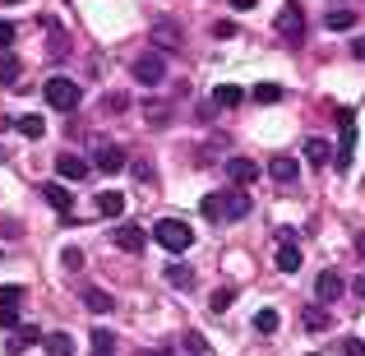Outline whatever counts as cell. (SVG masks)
I'll list each match as a JSON object with an SVG mask.
<instances>
[{"mask_svg": "<svg viewBox=\"0 0 365 356\" xmlns=\"http://www.w3.org/2000/svg\"><path fill=\"white\" fill-rule=\"evenodd\" d=\"M342 356H365V342L361 338H342Z\"/></svg>", "mask_w": 365, "mask_h": 356, "instance_id": "40", "label": "cell"}, {"mask_svg": "<svg viewBox=\"0 0 365 356\" xmlns=\"http://www.w3.org/2000/svg\"><path fill=\"white\" fill-rule=\"evenodd\" d=\"M180 342H185V352H195V356H208V352H213V342H208V338H204L199 329H190V333H185Z\"/></svg>", "mask_w": 365, "mask_h": 356, "instance_id": "30", "label": "cell"}, {"mask_svg": "<svg viewBox=\"0 0 365 356\" xmlns=\"http://www.w3.org/2000/svg\"><path fill=\"white\" fill-rule=\"evenodd\" d=\"M61 264L70 268V273H79V268H83V250H79V245H65V250H61Z\"/></svg>", "mask_w": 365, "mask_h": 356, "instance_id": "33", "label": "cell"}, {"mask_svg": "<svg viewBox=\"0 0 365 356\" xmlns=\"http://www.w3.org/2000/svg\"><path fill=\"white\" fill-rule=\"evenodd\" d=\"M213 37H236V24H232V19H217V24H213Z\"/></svg>", "mask_w": 365, "mask_h": 356, "instance_id": "41", "label": "cell"}, {"mask_svg": "<svg viewBox=\"0 0 365 356\" xmlns=\"http://www.w3.org/2000/svg\"><path fill=\"white\" fill-rule=\"evenodd\" d=\"M338 130H342V139H338V158H333V167L338 171H347L351 167V153H356V116H351L347 107H338Z\"/></svg>", "mask_w": 365, "mask_h": 356, "instance_id": "3", "label": "cell"}, {"mask_svg": "<svg viewBox=\"0 0 365 356\" xmlns=\"http://www.w3.org/2000/svg\"><path fill=\"white\" fill-rule=\"evenodd\" d=\"M56 176L61 180H83L88 176V162H83L79 153H61V158H56Z\"/></svg>", "mask_w": 365, "mask_h": 356, "instance_id": "13", "label": "cell"}, {"mask_svg": "<svg viewBox=\"0 0 365 356\" xmlns=\"http://www.w3.org/2000/svg\"><path fill=\"white\" fill-rule=\"evenodd\" d=\"M329 158H333L329 139H305V162H310V167H329Z\"/></svg>", "mask_w": 365, "mask_h": 356, "instance_id": "16", "label": "cell"}, {"mask_svg": "<svg viewBox=\"0 0 365 356\" xmlns=\"http://www.w3.org/2000/svg\"><path fill=\"white\" fill-rule=\"evenodd\" d=\"M0 329H19V305H0Z\"/></svg>", "mask_w": 365, "mask_h": 356, "instance_id": "38", "label": "cell"}, {"mask_svg": "<svg viewBox=\"0 0 365 356\" xmlns=\"http://www.w3.org/2000/svg\"><path fill=\"white\" fill-rule=\"evenodd\" d=\"M88 342H93V356H116V338H111L107 329H93Z\"/></svg>", "mask_w": 365, "mask_h": 356, "instance_id": "26", "label": "cell"}, {"mask_svg": "<svg viewBox=\"0 0 365 356\" xmlns=\"http://www.w3.org/2000/svg\"><path fill=\"white\" fill-rule=\"evenodd\" d=\"M143 356H176V352H162V347H158V352H143Z\"/></svg>", "mask_w": 365, "mask_h": 356, "instance_id": "46", "label": "cell"}, {"mask_svg": "<svg viewBox=\"0 0 365 356\" xmlns=\"http://www.w3.org/2000/svg\"><path fill=\"white\" fill-rule=\"evenodd\" d=\"M324 24H329V33H347V28H356V14L351 9H329Z\"/></svg>", "mask_w": 365, "mask_h": 356, "instance_id": "23", "label": "cell"}, {"mask_svg": "<svg viewBox=\"0 0 365 356\" xmlns=\"http://www.w3.org/2000/svg\"><path fill=\"white\" fill-rule=\"evenodd\" d=\"M134 180H139V185H158V171H153V162H134Z\"/></svg>", "mask_w": 365, "mask_h": 356, "instance_id": "34", "label": "cell"}, {"mask_svg": "<svg viewBox=\"0 0 365 356\" xmlns=\"http://www.w3.org/2000/svg\"><path fill=\"white\" fill-rule=\"evenodd\" d=\"M125 107H130L125 93H107V98H102V111H107V116H111V111H125Z\"/></svg>", "mask_w": 365, "mask_h": 356, "instance_id": "35", "label": "cell"}, {"mask_svg": "<svg viewBox=\"0 0 365 356\" xmlns=\"http://www.w3.org/2000/svg\"><path fill=\"white\" fill-rule=\"evenodd\" d=\"M351 292H356V301H365V273L356 278V283H351Z\"/></svg>", "mask_w": 365, "mask_h": 356, "instance_id": "43", "label": "cell"}, {"mask_svg": "<svg viewBox=\"0 0 365 356\" xmlns=\"http://www.w3.org/2000/svg\"><path fill=\"white\" fill-rule=\"evenodd\" d=\"M277 37H282V42H301L305 37V9L296 5V0H287V5L277 9Z\"/></svg>", "mask_w": 365, "mask_h": 356, "instance_id": "5", "label": "cell"}, {"mask_svg": "<svg viewBox=\"0 0 365 356\" xmlns=\"http://www.w3.org/2000/svg\"><path fill=\"white\" fill-rule=\"evenodd\" d=\"M342 292H347V283H342V278L333 273V268H324V273L314 278V301H319V305H333Z\"/></svg>", "mask_w": 365, "mask_h": 356, "instance_id": "8", "label": "cell"}, {"mask_svg": "<svg viewBox=\"0 0 365 356\" xmlns=\"http://www.w3.org/2000/svg\"><path fill=\"white\" fill-rule=\"evenodd\" d=\"M351 56H356V61H365V37H356V42H351Z\"/></svg>", "mask_w": 365, "mask_h": 356, "instance_id": "42", "label": "cell"}, {"mask_svg": "<svg viewBox=\"0 0 365 356\" xmlns=\"http://www.w3.org/2000/svg\"><path fill=\"white\" fill-rule=\"evenodd\" d=\"M83 305H88L93 315H107V310H111V305H116V301H111V296L102 292V287H88V292H83Z\"/></svg>", "mask_w": 365, "mask_h": 356, "instance_id": "24", "label": "cell"}, {"mask_svg": "<svg viewBox=\"0 0 365 356\" xmlns=\"http://www.w3.org/2000/svg\"><path fill=\"white\" fill-rule=\"evenodd\" d=\"M42 347L46 356H74V338L70 333H42Z\"/></svg>", "mask_w": 365, "mask_h": 356, "instance_id": "18", "label": "cell"}, {"mask_svg": "<svg viewBox=\"0 0 365 356\" xmlns=\"http://www.w3.org/2000/svg\"><path fill=\"white\" fill-rule=\"evenodd\" d=\"M148 42H158L162 51H176V46L185 42V33H180L176 19H153V24H148Z\"/></svg>", "mask_w": 365, "mask_h": 356, "instance_id": "6", "label": "cell"}, {"mask_svg": "<svg viewBox=\"0 0 365 356\" xmlns=\"http://www.w3.org/2000/svg\"><path fill=\"white\" fill-rule=\"evenodd\" d=\"M250 208H255V199H250L245 190H227V195H222V218H227V223L250 218Z\"/></svg>", "mask_w": 365, "mask_h": 356, "instance_id": "9", "label": "cell"}, {"mask_svg": "<svg viewBox=\"0 0 365 356\" xmlns=\"http://www.w3.org/2000/svg\"><path fill=\"white\" fill-rule=\"evenodd\" d=\"M116 250H125V255H139L143 245H148V232H143V227H134V223H125V227H116Z\"/></svg>", "mask_w": 365, "mask_h": 356, "instance_id": "11", "label": "cell"}, {"mask_svg": "<svg viewBox=\"0 0 365 356\" xmlns=\"http://www.w3.org/2000/svg\"><path fill=\"white\" fill-rule=\"evenodd\" d=\"M296 171H301V167H296V158H292V153H277V158H268V176H273L277 185H292V180H296Z\"/></svg>", "mask_w": 365, "mask_h": 356, "instance_id": "14", "label": "cell"}, {"mask_svg": "<svg viewBox=\"0 0 365 356\" xmlns=\"http://www.w3.org/2000/svg\"><path fill=\"white\" fill-rule=\"evenodd\" d=\"M148 125H153V130H167V125H171V107H153L148 111Z\"/></svg>", "mask_w": 365, "mask_h": 356, "instance_id": "36", "label": "cell"}, {"mask_svg": "<svg viewBox=\"0 0 365 356\" xmlns=\"http://www.w3.org/2000/svg\"><path fill=\"white\" fill-rule=\"evenodd\" d=\"M37 190H42V199H46V204H51L61 218L74 213V190L65 185V180H46V185H37Z\"/></svg>", "mask_w": 365, "mask_h": 356, "instance_id": "7", "label": "cell"}, {"mask_svg": "<svg viewBox=\"0 0 365 356\" xmlns=\"http://www.w3.org/2000/svg\"><path fill=\"white\" fill-rule=\"evenodd\" d=\"M277 324H282V320H277L273 305H264V310L255 315V333H277Z\"/></svg>", "mask_w": 365, "mask_h": 356, "instance_id": "29", "label": "cell"}, {"mask_svg": "<svg viewBox=\"0 0 365 356\" xmlns=\"http://www.w3.org/2000/svg\"><path fill=\"white\" fill-rule=\"evenodd\" d=\"M33 342H42V333H37L33 324H19V329H14V342H9V352H24V347H33Z\"/></svg>", "mask_w": 365, "mask_h": 356, "instance_id": "28", "label": "cell"}, {"mask_svg": "<svg viewBox=\"0 0 365 356\" xmlns=\"http://www.w3.org/2000/svg\"><path fill=\"white\" fill-rule=\"evenodd\" d=\"M98 213L120 218L125 213V195H120V190H102V195H98Z\"/></svg>", "mask_w": 365, "mask_h": 356, "instance_id": "19", "label": "cell"}, {"mask_svg": "<svg viewBox=\"0 0 365 356\" xmlns=\"http://www.w3.org/2000/svg\"><path fill=\"white\" fill-rule=\"evenodd\" d=\"M301 320H305V329H310V333H324V329L333 324L324 305H305V310H301Z\"/></svg>", "mask_w": 365, "mask_h": 356, "instance_id": "22", "label": "cell"}, {"mask_svg": "<svg viewBox=\"0 0 365 356\" xmlns=\"http://www.w3.org/2000/svg\"><path fill=\"white\" fill-rule=\"evenodd\" d=\"M153 240H158L167 255H185V250L195 245V227L180 223V218H158V223H153Z\"/></svg>", "mask_w": 365, "mask_h": 356, "instance_id": "1", "label": "cell"}, {"mask_svg": "<svg viewBox=\"0 0 365 356\" xmlns=\"http://www.w3.org/2000/svg\"><path fill=\"white\" fill-rule=\"evenodd\" d=\"M356 255L365 259V232H356Z\"/></svg>", "mask_w": 365, "mask_h": 356, "instance_id": "45", "label": "cell"}, {"mask_svg": "<svg viewBox=\"0 0 365 356\" xmlns=\"http://www.w3.org/2000/svg\"><path fill=\"white\" fill-rule=\"evenodd\" d=\"M19 301H24V287H19V283L0 287V305H19Z\"/></svg>", "mask_w": 365, "mask_h": 356, "instance_id": "37", "label": "cell"}, {"mask_svg": "<svg viewBox=\"0 0 365 356\" xmlns=\"http://www.w3.org/2000/svg\"><path fill=\"white\" fill-rule=\"evenodd\" d=\"M19 74H24L19 56L14 51H0V83H5V88H19Z\"/></svg>", "mask_w": 365, "mask_h": 356, "instance_id": "17", "label": "cell"}, {"mask_svg": "<svg viewBox=\"0 0 365 356\" xmlns=\"http://www.w3.org/2000/svg\"><path fill=\"white\" fill-rule=\"evenodd\" d=\"M9 46H14V24L0 19V51H9Z\"/></svg>", "mask_w": 365, "mask_h": 356, "instance_id": "39", "label": "cell"}, {"mask_svg": "<svg viewBox=\"0 0 365 356\" xmlns=\"http://www.w3.org/2000/svg\"><path fill=\"white\" fill-rule=\"evenodd\" d=\"M310 356H324V352H310Z\"/></svg>", "mask_w": 365, "mask_h": 356, "instance_id": "48", "label": "cell"}, {"mask_svg": "<svg viewBox=\"0 0 365 356\" xmlns=\"http://www.w3.org/2000/svg\"><path fill=\"white\" fill-rule=\"evenodd\" d=\"M199 213H204L208 223H217V218H222V195H204V204H199Z\"/></svg>", "mask_w": 365, "mask_h": 356, "instance_id": "32", "label": "cell"}, {"mask_svg": "<svg viewBox=\"0 0 365 356\" xmlns=\"http://www.w3.org/2000/svg\"><path fill=\"white\" fill-rule=\"evenodd\" d=\"M301 264H305L301 245H296V240H282V245H277V268H282V273H296Z\"/></svg>", "mask_w": 365, "mask_h": 356, "instance_id": "15", "label": "cell"}, {"mask_svg": "<svg viewBox=\"0 0 365 356\" xmlns=\"http://www.w3.org/2000/svg\"><path fill=\"white\" fill-rule=\"evenodd\" d=\"M0 5H24V0H0Z\"/></svg>", "mask_w": 365, "mask_h": 356, "instance_id": "47", "label": "cell"}, {"mask_svg": "<svg viewBox=\"0 0 365 356\" xmlns=\"http://www.w3.org/2000/svg\"><path fill=\"white\" fill-rule=\"evenodd\" d=\"M130 74L143 83V88H158V83L167 79V61H162V51H143V56H134Z\"/></svg>", "mask_w": 365, "mask_h": 356, "instance_id": "4", "label": "cell"}, {"mask_svg": "<svg viewBox=\"0 0 365 356\" xmlns=\"http://www.w3.org/2000/svg\"><path fill=\"white\" fill-rule=\"evenodd\" d=\"M232 301H236V287H217V292L208 296V310H213V315H227V310H232Z\"/></svg>", "mask_w": 365, "mask_h": 356, "instance_id": "27", "label": "cell"}, {"mask_svg": "<svg viewBox=\"0 0 365 356\" xmlns=\"http://www.w3.org/2000/svg\"><path fill=\"white\" fill-rule=\"evenodd\" d=\"M227 180L232 185H250V180H259V162L255 158H227Z\"/></svg>", "mask_w": 365, "mask_h": 356, "instance_id": "10", "label": "cell"}, {"mask_svg": "<svg viewBox=\"0 0 365 356\" xmlns=\"http://www.w3.org/2000/svg\"><path fill=\"white\" fill-rule=\"evenodd\" d=\"M250 98H255L259 107H273V102H282V88H277V83H259V88L250 93Z\"/></svg>", "mask_w": 365, "mask_h": 356, "instance_id": "31", "label": "cell"}, {"mask_svg": "<svg viewBox=\"0 0 365 356\" xmlns=\"http://www.w3.org/2000/svg\"><path fill=\"white\" fill-rule=\"evenodd\" d=\"M42 98H46V107H56V111H74L79 107V83L74 79H65V74H56V79H46V88H42Z\"/></svg>", "mask_w": 365, "mask_h": 356, "instance_id": "2", "label": "cell"}, {"mask_svg": "<svg viewBox=\"0 0 365 356\" xmlns=\"http://www.w3.org/2000/svg\"><path fill=\"white\" fill-rule=\"evenodd\" d=\"M93 167H98V171H107V176H116V171H125V167H130V158H125V148H116V143H107V148H98Z\"/></svg>", "mask_w": 365, "mask_h": 356, "instance_id": "12", "label": "cell"}, {"mask_svg": "<svg viewBox=\"0 0 365 356\" xmlns=\"http://www.w3.org/2000/svg\"><path fill=\"white\" fill-rule=\"evenodd\" d=\"M9 125H14L24 139H42V134H46V121H42V116H14Z\"/></svg>", "mask_w": 365, "mask_h": 356, "instance_id": "21", "label": "cell"}, {"mask_svg": "<svg viewBox=\"0 0 365 356\" xmlns=\"http://www.w3.org/2000/svg\"><path fill=\"white\" fill-rule=\"evenodd\" d=\"M232 9H241V14H245V9H255V0H232Z\"/></svg>", "mask_w": 365, "mask_h": 356, "instance_id": "44", "label": "cell"}, {"mask_svg": "<svg viewBox=\"0 0 365 356\" xmlns=\"http://www.w3.org/2000/svg\"><path fill=\"white\" fill-rule=\"evenodd\" d=\"M241 102H245V93L236 88V83H217V93H213V107H227V111H232V107H241Z\"/></svg>", "mask_w": 365, "mask_h": 356, "instance_id": "20", "label": "cell"}, {"mask_svg": "<svg viewBox=\"0 0 365 356\" xmlns=\"http://www.w3.org/2000/svg\"><path fill=\"white\" fill-rule=\"evenodd\" d=\"M167 283L190 292V287H195V268H190V264H167Z\"/></svg>", "mask_w": 365, "mask_h": 356, "instance_id": "25", "label": "cell"}]
</instances>
